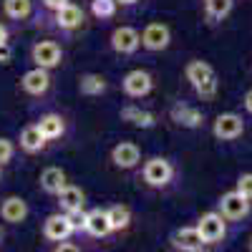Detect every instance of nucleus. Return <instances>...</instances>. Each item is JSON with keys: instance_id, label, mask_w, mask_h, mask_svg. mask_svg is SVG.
Here are the masks:
<instances>
[{"instance_id": "32", "label": "nucleus", "mask_w": 252, "mask_h": 252, "mask_svg": "<svg viewBox=\"0 0 252 252\" xmlns=\"http://www.w3.org/2000/svg\"><path fill=\"white\" fill-rule=\"evenodd\" d=\"M66 3H71V0H43V5L48 8V10H58V8H63V5H66Z\"/></svg>"}, {"instance_id": "36", "label": "nucleus", "mask_w": 252, "mask_h": 252, "mask_svg": "<svg viewBox=\"0 0 252 252\" xmlns=\"http://www.w3.org/2000/svg\"><path fill=\"white\" fill-rule=\"evenodd\" d=\"M119 5H134V3H139V0H116Z\"/></svg>"}, {"instance_id": "30", "label": "nucleus", "mask_w": 252, "mask_h": 252, "mask_svg": "<svg viewBox=\"0 0 252 252\" xmlns=\"http://www.w3.org/2000/svg\"><path fill=\"white\" fill-rule=\"evenodd\" d=\"M237 192L242 194V197H247L250 202H252V172L250 174H240V179H237Z\"/></svg>"}, {"instance_id": "2", "label": "nucleus", "mask_w": 252, "mask_h": 252, "mask_svg": "<svg viewBox=\"0 0 252 252\" xmlns=\"http://www.w3.org/2000/svg\"><path fill=\"white\" fill-rule=\"evenodd\" d=\"M197 229L204 245H217L227 237V220L222 217V212H204L197 220Z\"/></svg>"}, {"instance_id": "33", "label": "nucleus", "mask_w": 252, "mask_h": 252, "mask_svg": "<svg viewBox=\"0 0 252 252\" xmlns=\"http://www.w3.org/2000/svg\"><path fill=\"white\" fill-rule=\"evenodd\" d=\"M56 250H58V252H76V250H78V245H71V242H66V240H61Z\"/></svg>"}, {"instance_id": "9", "label": "nucleus", "mask_w": 252, "mask_h": 252, "mask_svg": "<svg viewBox=\"0 0 252 252\" xmlns=\"http://www.w3.org/2000/svg\"><path fill=\"white\" fill-rule=\"evenodd\" d=\"M172 43V31L169 26H164V23H149L144 28L141 33V46L146 51H164V48H169Z\"/></svg>"}, {"instance_id": "16", "label": "nucleus", "mask_w": 252, "mask_h": 252, "mask_svg": "<svg viewBox=\"0 0 252 252\" xmlns=\"http://www.w3.org/2000/svg\"><path fill=\"white\" fill-rule=\"evenodd\" d=\"M40 189H43L46 194H58L63 187H66L68 182H66V172L61 169V166H46L43 172H40Z\"/></svg>"}, {"instance_id": "17", "label": "nucleus", "mask_w": 252, "mask_h": 252, "mask_svg": "<svg viewBox=\"0 0 252 252\" xmlns=\"http://www.w3.org/2000/svg\"><path fill=\"white\" fill-rule=\"evenodd\" d=\"M81 23H83V10L78 5L66 3L63 8L56 10V26L61 31H76V28H81Z\"/></svg>"}, {"instance_id": "28", "label": "nucleus", "mask_w": 252, "mask_h": 252, "mask_svg": "<svg viewBox=\"0 0 252 252\" xmlns=\"http://www.w3.org/2000/svg\"><path fill=\"white\" fill-rule=\"evenodd\" d=\"M66 217H68V222H71V227H73V232H86V217H89V212H83V207L81 209H71V212H66Z\"/></svg>"}, {"instance_id": "29", "label": "nucleus", "mask_w": 252, "mask_h": 252, "mask_svg": "<svg viewBox=\"0 0 252 252\" xmlns=\"http://www.w3.org/2000/svg\"><path fill=\"white\" fill-rule=\"evenodd\" d=\"M13 154H15L13 141H10V139H5V136H0V166L8 164V161L13 159Z\"/></svg>"}, {"instance_id": "35", "label": "nucleus", "mask_w": 252, "mask_h": 252, "mask_svg": "<svg viewBox=\"0 0 252 252\" xmlns=\"http://www.w3.org/2000/svg\"><path fill=\"white\" fill-rule=\"evenodd\" d=\"M3 43H8V28L0 23V46H3Z\"/></svg>"}, {"instance_id": "11", "label": "nucleus", "mask_w": 252, "mask_h": 252, "mask_svg": "<svg viewBox=\"0 0 252 252\" xmlns=\"http://www.w3.org/2000/svg\"><path fill=\"white\" fill-rule=\"evenodd\" d=\"M111 161L119 166V169H134V166L141 161V149L134 141H119L111 149Z\"/></svg>"}, {"instance_id": "7", "label": "nucleus", "mask_w": 252, "mask_h": 252, "mask_svg": "<svg viewBox=\"0 0 252 252\" xmlns=\"http://www.w3.org/2000/svg\"><path fill=\"white\" fill-rule=\"evenodd\" d=\"M242 131H245V121H242L240 114H232V111L220 114L215 119V126H212V134L220 141H235V139L242 136Z\"/></svg>"}, {"instance_id": "12", "label": "nucleus", "mask_w": 252, "mask_h": 252, "mask_svg": "<svg viewBox=\"0 0 252 252\" xmlns=\"http://www.w3.org/2000/svg\"><path fill=\"white\" fill-rule=\"evenodd\" d=\"M73 235V227L66 217V212L63 215H48L46 222H43V237L51 240V242H61V240H68Z\"/></svg>"}, {"instance_id": "8", "label": "nucleus", "mask_w": 252, "mask_h": 252, "mask_svg": "<svg viewBox=\"0 0 252 252\" xmlns=\"http://www.w3.org/2000/svg\"><path fill=\"white\" fill-rule=\"evenodd\" d=\"M141 46V33L131 26H121L111 33V48L121 56H131Z\"/></svg>"}, {"instance_id": "34", "label": "nucleus", "mask_w": 252, "mask_h": 252, "mask_svg": "<svg viewBox=\"0 0 252 252\" xmlns=\"http://www.w3.org/2000/svg\"><path fill=\"white\" fill-rule=\"evenodd\" d=\"M245 109H247V114H252V89L245 94Z\"/></svg>"}, {"instance_id": "4", "label": "nucleus", "mask_w": 252, "mask_h": 252, "mask_svg": "<svg viewBox=\"0 0 252 252\" xmlns=\"http://www.w3.org/2000/svg\"><path fill=\"white\" fill-rule=\"evenodd\" d=\"M250 207H252V202L247 197H242L237 189H232V192L220 197V212H222L224 220H232V222L245 220L250 215Z\"/></svg>"}, {"instance_id": "26", "label": "nucleus", "mask_w": 252, "mask_h": 252, "mask_svg": "<svg viewBox=\"0 0 252 252\" xmlns=\"http://www.w3.org/2000/svg\"><path fill=\"white\" fill-rule=\"evenodd\" d=\"M33 10V3L31 0H3V13L13 20H23L28 18Z\"/></svg>"}, {"instance_id": "1", "label": "nucleus", "mask_w": 252, "mask_h": 252, "mask_svg": "<svg viewBox=\"0 0 252 252\" xmlns=\"http://www.w3.org/2000/svg\"><path fill=\"white\" fill-rule=\"evenodd\" d=\"M184 78L189 81V86L194 89V94L202 101H212L217 96L220 81H217L215 68L209 66L207 61H189L187 66H184Z\"/></svg>"}, {"instance_id": "15", "label": "nucleus", "mask_w": 252, "mask_h": 252, "mask_svg": "<svg viewBox=\"0 0 252 252\" xmlns=\"http://www.w3.org/2000/svg\"><path fill=\"white\" fill-rule=\"evenodd\" d=\"M18 144H20V149H23L26 154H38V152H43V149H46L48 139L40 134L38 124H31V126H26V129L20 131Z\"/></svg>"}, {"instance_id": "31", "label": "nucleus", "mask_w": 252, "mask_h": 252, "mask_svg": "<svg viewBox=\"0 0 252 252\" xmlns=\"http://www.w3.org/2000/svg\"><path fill=\"white\" fill-rule=\"evenodd\" d=\"M10 61H13V48L8 43H3L0 46V66H8Z\"/></svg>"}, {"instance_id": "21", "label": "nucleus", "mask_w": 252, "mask_h": 252, "mask_svg": "<svg viewBox=\"0 0 252 252\" xmlns=\"http://www.w3.org/2000/svg\"><path fill=\"white\" fill-rule=\"evenodd\" d=\"M56 197H58V204H61L63 212H71V209H81L83 202H86V194H83V189H81V187H73V184H66Z\"/></svg>"}, {"instance_id": "18", "label": "nucleus", "mask_w": 252, "mask_h": 252, "mask_svg": "<svg viewBox=\"0 0 252 252\" xmlns=\"http://www.w3.org/2000/svg\"><path fill=\"white\" fill-rule=\"evenodd\" d=\"M172 121H177L184 129H197V126H202V111L189 103H177V106H172Z\"/></svg>"}, {"instance_id": "24", "label": "nucleus", "mask_w": 252, "mask_h": 252, "mask_svg": "<svg viewBox=\"0 0 252 252\" xmlns=\"http://www.w3.org/2000/svg\"><path fill=\"white\" fill-rule=\"evenodd\" d=\"M109 215V222H111V232H119V229H126L131 222V209L126 204H114L106 209Z\"/></svg>"}, {"instance_id": "22", "label": "nucleus", "mask_w": 252, "mask_h": 252, "mask_svg": "<svg viewBox=\"0 0 252 252\" xmlns=\"http://www.w3.org/2000/svg\"><path fill=\"white\" fill-rule=\"evenodd\" d=\"M38 129H40V134H43L48 141H53V139H61L63 136L66 124H63V119L58 114H43V116L38 119Z\"/></svg>"}, {"instance_id": "38", "label": "nucleus", "mask_w": 252, "mask_h": 252, "mask_svg": "<svg viewBox=\"0 0 252 252\" xmlns=\"http://www.w3.org/2000/svg\"><path fill=\"white\" fill-rule=\"evenodd\" d=\"M250 250H252V237H250Z\"/></svg>"}, {"instance_id": "23", "label": "nucleus", "mask_w": 252, "mask_h": 252, "mask_svg": "<svg viewBox=\"0 0 252 252\" xmlns=\"http://www.w3.org/2000/svg\"><path fill=\"white\" fill-rule=\"evenodd\" d=\"M106 89H109V83L101 73H83L78 78V91L83 96H101Z\"/></svg>"}, {"instance_id": "25", "label": "nucleus", "mask_w": 252, "mask_h": 252, "mask_svg": "<svg viewBox=\"0 0 252 252\" xmlns=\"http://www.w3.org/2000/svg\"><path fill=\"white\" fill-rule=\"evenodd\" d=\"M232 5L235 0H204V13L209 20H224L229 13H232Z\"/></svg>"}, {"instance_id": "10", "label": "nucleus", "mask_w": 252, "mask_h": 252, "mask_svg": "<svg viewBox=\"0 0 252 252\" xmlns=\"http://www.w3.org/2000/svg\"><path fill=\"white\" fill-rule=\"evenodd\" d=\"M20 89H23L26 94H31V96H43L51 89V73H48V68L35 66V68L26 71L23 78H20Z\"/></svg>"}, {"instance_id": "19", "label": "nucleus", "mask_w": 252, "mask_h": 252, "mask_svg": "<svg viewBox=\"0 0 252 252\" xmlns=\"http://www.w3.org/2000/svg\"><path fill=\"white\" fill-rule=\"evenodd\" d=\"M121 121H129L131 126H139V129H152L157 124V116L152 111H144V109L134 106V103H129V106L121 109Z\"/></svg>"}, {"instance_id": "20", "label": "nucleus", "mask_w": 252, "mask_h": 252, "mask_svg": "<svg viewBox=\"0 0 252 252\" xmlns=\"http://www.w3.org/2000/svg\"><path fill=\"white\" fill-rule=\"evenodd\" d=\"M86 232L91 237H106L111 232V222H109L106 209H91L86 217Z\"/></svg>"}, {"instance_id": "37", "label": "nucleus", "mask_w": 252, "mask_h": 252, "mask_svg": "<svg viewBox=\"0 0 252 252\" xmlns=\"http://www.w3.org/2000/svg\"><path fill=\"white\" fill-rule=\"evenodd\" d=\"M3 237H5V235H3V227H0V242H3Z\"/></svg>"}, {"instance_id": "3", "label": "nucleus", "mask_w": 252, "mask_h": 252, "mask_svg": "<svg viewBox=\"0 0 252 252\" xmlns=\"http://www.w3.org/2000/svg\"><path fill=\"white\" fill-rule=\"evenodd\" d=\"M174 179V166L164 157H152L144 164V182L149 187H166Z\"/></svg>"}, {"instance_id": "5", "label": "nucleus", "mask_w": 252, "mask_h": 252, "mask_svg": "<svg viewBox=\"0 0 252 252\" xmlns=\"http://www.w3.org/2000/svg\"><path fill=\"white\" fill-rule=\"evenodd\" d=\"M31 58H33V63L35 66H40V68H56V66H61V61H63V51H61V46L56 43V40H38V43L31 48Z\"/></svg>"}, {"instance_id": "6", "label": "nucleus", "mask_w": 252, "mask_h": 252, "mask_svg": "<svg viewBox=\"0 0 252 252\" xmlns=\"http://www.w3.org/2000/svg\"><path fill=\"white\" fill-rule=\"evenodd\" d=\"M121 86H124V94L129 96V98H144V96L152 94L154 78H152V73H146V71L136 68V71H129V73L124 76Z\"/></svg>"}, {"instance_id": "27", "label": "nucleus", "mask_w": 252, "mask_h": 252, "mask_svg": "<svg viewBox=\"0 0 252 252\" xmlns=\"http://www.w3.org/2000/svg\"><path fill=\"white\" fill-rule=\"evenodd\" d=\"M119 3L116 0H91V13L101 20H106V18H114Z\"/></svg>"}, {"instance_id": "13", "label": "nucleus", "mask_w": 252, "mask_h": 252, "mask_svg": "<svg viewBox=\"0 0 252 252\" xmlns=\"http://www.w3.org/2000/svg\"><path fill=\"white\" fill-rule=\"evenodd\" d=\"M28 217V202L23 197H5L0 202V220L8 224H20Z\"/></svg>"}, {"instance_id": "14", "label": "nucleus", "mask_w": 252, "mask_h": 252, "mask_svg": "<svg viewBox=\"0 0 252 252\" xmlns=\"http://www.w3.org/2000/svg\"><path fill=\"white\" fill-rule=\"evenodd\" d=\"M172 245H174L177 250H184V252H199V250L204 247V240H202L199 229H197V224H194V227H182V229H177V232L172 235Z\"/></svg>"}]
</instances>
